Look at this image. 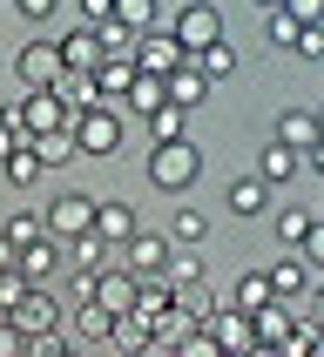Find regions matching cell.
<instances>
[{"instance_id": "obj_1", "label": "cell", "mask_w": 324, "mask_h": 357, "mask_svg": "<svg viewBox=\"0 0 324 357\" xmlns=\"http://www.w3.org/2000/svg\"><path fill=\"white\" fill-rule=\"evenodd\" d=\"M196 176H202V149L196 142H156V149H149V182H156V189L182 196Z\"/></svg>"}, {"instance_id": "obj_2", "label": "cell", "mask_w": 324, "mask_h": 357, "mask_svg": "<svg viewBox=\"0 0 324 357\" xmlns=\"http://www.w3.org/2000/svg\"><path fill=\"white\" fill-rule=\"evenodd\" d=\"M40 222H47V236H54V243L88 236V229H95V196H88V189H68V196H54L47 209H40Z\"/></svg>"}, {"instance_id": "obj_3", "label": "cell", "mask_w": 324, "mask_h": 357, "mask_svg": "<svg viewBox=\"0 0 324 357\" xmlns=\"http://www.w3.org/2000/svg\"><path fill=\"white\" fill-rule=\"evenodd\" d=\"M14 121L27 128V135H61V128H75V115H68V101L54 95V88H27L14 108Z\"/></svg>"}, {"instance_id": "obj_4", "label": "cell", "mask_w": 324, "mask_h": 357, "mask_svg": "<svg viewBox=\"0 0 324 357\" xmlns=\"http://www.w3.org/2000/svg\"><path fill=\"white\" fill-rule=\"evenodd\" d=\"M169 34H176V47H182V54L196 61L202 47H216V40H223V14H216V7H202V0H189V7L169 20Z\"/></svg>"}, {"instance_id": "obj_5", "label": "cell", "mask_w": 324, "mask_h": 357, "mask_svg": "<svg viewBox=\"0 0 324 357\" xmlns=\"http://www.w3.org/2000/svg\"><path fill=\"white\" fill-rule=\"evenodd\" d=\"M128 61H135V75L169 81V75H176V68H182L189 54L176 47V34H169V27H149V34H135V54H128Z\"/></svg>"}, {"instance_id": "obj_6", "label": "cell", "mask_w": 324, "mask_h": 357, "mask_svg": "<svg viewBox=\"0 0 324 357\" xmlns=\"http://www.w3.org/2000/svg\"><path fill=\"white\" fill-rule=\"evenodd\" d=\"M7 324H14L27 344H40V337H61V303L47 297V290H27V303H14L7 310Z\"/></svg>"}, {"instance_id": "obj_7", "label": "cell", "mask_w": 324, "mask_h": 357, "mask_svg": "<svg viewBox=\"0 0 324 357\" xmlns=\"http://www.w3.org/2000/svg\"><path fill=\"white\" fill-rule=\"evenodd\" d=\"M122 250H128V257H122V270H128L135 283H149V277H162V270H169V250H176V243L156 236V229H135Z\"/></svg>"}, {"instance_id": "obj_8", "label": "cell", "mask_w": 324, "mask_h": 357, "mask_svg": "<svg viewBox=\"0 0 324 357\" xmlns=\"http://www.w3.org/2000/svg\"><path fill=\"white\" fill-rule=\"evenodd\" d=\"M75 149H81V155H115V149H122V115H115V108H88V115H75Z\"/></svg>"}, {"instance_id": "obj_9", "label": "cell", "mask_w": 324, "mask_h": 357, "mask_svg": "<svg viewBox=\"0 0 324 357\" xmlns=\"http://www.w3.org/2000/svg\"><path fill=\"white\" fill-rule=\"evenodd\" d=\"M14 75L27 81V88H61L68 68H61V47H54V40H27V47L14 54Z\"/></svg>"}, {"instance_id": "obj_10", "label": "cell", "mask_w": 324, "mask_h": 357, "mask_svg": "<svg viewBox=\"0 0 324 357\" xmlns=\"http://www.w3.org/2000/svg\"><path fill=\"white\" fill-rule=\"evenodd\" d=\"M196 331H209L223 357H243L250 344H257V331H250V317H243V310H230V303H216V310H209V317H202Z\"/></svg>"}, {"instance_id": "obj_11", "label": "cell", "mask_w": 324, "mask_h": 357, "mask_svg": "<svg viewBox=\"0 0 324 357\" xmlns=\"http://www.w3.org/2000/svg\"><path fill=\"white\" fill-rule=\"evenodd\" d=\"M54 47H61V68H68V75H95L101 61H108L101 54V34L88 27V20H81L75 34H54Z\"/></svg>"}, {"instance_id": "obj_12", "label": "cell", "mask_w": 324, "mask_h": 357, "mask_svg": "<svg viewBox=\"0 0 324 357\" xmlns=\"http://www.w3.org/2000/svg\"><path fill=\"white\" fill-rule=\"evenodd\" d=\"M88 303H101V310H135V277H128V270H95V283H88Z\"/></svg>"}, {"instance_id": "obj_13", "label": "cell", "mask_w": 324, "mask_h": 357, "mask_svg": "<svg viewBox=\"0 0 324 357\" xmlns=\"http://www.w3.org/2000/svg\"><path fill=\"white\" fill-rule=\"evenodd\" d=\"M61 257H68V243L40 236V243H27V250H20V257H14V270H20V277H27V283H34V290H40V283H47V277H54V270H61Z\"/></svg>"}, {"instance_id": "obj_14", "label": "cell", "mask_w": 324, "mask_h": 357, "mask_svg": "<svg viewBox=\"0 0 324 357\" xmlns=\"http://www.w3.org/2000/svg\"><path fill=\"white\" fill-rule=\"evenodd\" d=\"M270 297H284V303H297V297H311V263L304 257H270Z\"/></svg>"}, {"instance_id": "obj_15", "label": "cell", "mask_w": 324, "mask_h": 357, "mask_svg": "<svg viewBox=\"0 0 324 357\" xmlns=\"http://www.w3.org/2000/svg\"><path fill=\"white\" fill-rule=\"evenodd\" d=\"M297 303H304V297H297ZM297 303L270 297L263 310H250V331H257V344H270V351H277V344L290 337V324H297Z\"/></svg>"}, {"instance_id": "obj_16", "label": "cell", "mask_w": 324, "mask_h": 357, "mask_svg": "<svg viewBox=\"0 0 324 357\" xmlns=\"http://www.w3.org/2000/svg\"><path fill=\"white\" fill-rule=\"evenodd\" d=\"M95 236L108 243V250H122V243L135 236V209H128V202H101L95 196Z\"/></svg>"}, {"instance_id": "obj_17", "label": "cell", "mask_w": 324, "mask_h": 357, "mask_svg": "<svg viewBox=\"0 0 324 357\" xmlns=\"http://www.w3.org/2000/svg\"><path fill=\"white\" fill-rule=\"evenodd\" d=\"M270 142H284V149H297V155H304L311 142H324L318 135V115H311V108H284L277 128H270Z\"/></svg>"}, {"instance_id": "obj_18", "label": "cell", "mask_w": 324, "mask_h": 357, "mask_svg": "<svg viewBox=\"0 0 324 357\" xmlns=\"http://www.w3.org/2000/svg\"><path fill=\"white\" fill-rule=\"evenodd\" d=\"M128 88H135V61H128V54H108V61L95 68V95H101V108H108V101H122Z\"/></svg>"}, {"instance_id": "obj_19", "label": "cell", "mask_w": 324, "mask_h": 357, "mask_svg": "<svg viewBox=\"0 0 324 357\" xmlns=\"http://www.w3.org/2000/svg\"><path fill=\"white\" fill-rule=\"evenodd\" d=\"M223 202H230L237 216H263V209H270V182L263 176H237L230 189H223Z\"/></svg>"}, {"instance_id": "obj_20", "label": "cell", "mask_w": 324, "mask_h": 357, "mask_svg": "<svg viewBox=\"0 0 324 357\" xmlns=\"http://www.w3.org/2000/svg\"><path fill=\"white\" fill-rule=\"evenodd\" d=\"M162 88H169V108H182V115H189V108H196V101L209 95V81L196 75V61H182V68H176L169 81H162Z\"/></svg>"}, {"instance_id": "obj_21", "label": "cell", "mask_w": 324, "mask_h": 357, "mask_svg": "<svg viewBox=\"0 0 324 357\" xmlns=\"http://www.w3.org/2000/svg\"><path fill=\"white\" fill-rule=\"evenodd\" d=\"M297 169H304V155H297V149H284V142H263V155H257V176L270 182V189H277V182H290Z\"/></svg>"}, {"instance_id": "obj_22", "label": "cell", "mask_w": 324, "mask_h": 357, "mask_svg": "<svg viewBox=\"0 0 324 357\" xmlns=\"http://www.w3.org/2000/svg\"><path fill=\"white\" fill-rule=\"evenodd\" d=\"M68 331H75L81 344H108V331H115V310H101V303H75Z\"/></svg>"}, {"instance_id": "obj_23", "label": "cell", "mask_w": 324, "mask_h": 357, "mask_svg": "<svg viewBox=\"0 0 324 357\" xmlns=\"http://www.w3.org/2000/svg\"><path fill=\"white\" fill-rule=\"evenodd\" d=\"M189 331H196V317H189L182 303H169L162 317H149V344H156V351H169V344H182Z\"/></svg>"}, {"instance_id": "obj_24", "label": "cell", "mask_w": 324, "mask_h": 357, "mask_svg": "<svg viewBox=\"0 0 324 357\" xmlns=\"http://www.w3.org/2000/svg\"><path fill=\"white\" fill-rule=\"evenodd\" d=\"M108 344H115V357H135V351H156V344H149V324H142L135 310H122V317H115V331H108Z\"/></svg>"}, {"instance_id": "obj_25", "label": "cell", "mask_w": 324, "mask_h": 357, "mask_svg": "<svg viewBox=\"0 0 324 357\" xmlns=\"http://www.w3.org/2000/svg\"><path fill=\"white\" fill-rule=\"evenodd\" d=\"M68 263H75V277H95V270H108V243L88 229V236H75V243H68Z\"/></svg>"}, {"instance_id": "obj_26", "label": "cell", "mask_w": 324, "mask_h": 357, "mask_svg": "<svg viewBox=\"0 0 324 357\" xmlns=\"http://www.w3.org/2000/svg\"><path fill=\"white\" fill-rule=\"evenodd\" d=\"M27 149L40 155V169H61V162H75V128H61V135H27Z\"/></svg>"}, {"instance_id": "obj_27", "label": "cell", "mask_w": 324, "mask_h": 357, "mask_svg": "<svg viewBox=\"0 0 324 357\" xmlns=\"http://www.w3.org/2000/svg\"><path fill=\"white\" fill-rule=\"evenodd\" d=\"M263 303H270V277H263V270H243L237 290H230V310H243V317H250V310H263Z\"/></svg>"}, {"instance_id": "obj_28", "label": "cell", "mask_w": 324, "mask_h": 357, "mask_svg": "<svg viewBox=\"0 0 324 357\" xmlns=\"http://www.w3.org/2000/svg\"><path fill=\"white\" fill-rule=\"evenodd\" d=\"M196 75L209 81V88H216V81H230V75H237V47H230V40L202 47V54H196Z\"/></svg>"}, {"instance_id": "obj_29", "label": "cell", "mask_w": 324, "mask_h": 357, "mask_svg": "<svg viewBox=\"0 0 324 357\" xmlns=\"http://www.w3.org/2000/svg\"><path fill=\"white\" fill-rule=\"evenodd\" d=\"M61 101H68V115H88V108H101V95H95V75H61V88H54Z\"/></svg>"}, {"instance_id": "obj_30", "label": "cell", "mask_w": 324, "mask_h": 357, "mask_svg": "<svg viewBox=\"0 0 324 357\" xmlns=\"http://www.w3.org/2000/svg\"><path fill=\"white\" fill-rule=\"evenodd\" d=\"M0 236L14 243V250H27V243H40V236H47V222H40V209H14V216L0 222Z\"/></svg>"}, {"instance_id": "obj_31", "label": "cell", "mask_w": 324, "mask_h": 357, "mask_svg": "<svg viewBox=\"0 0 324 357\" xmlns=\"http://www.w3.org/2000/svg\"><path fill=\"white\" fill-rule=\"evenodd\" d=\"M122 101H128V115H142V121H149V115L162 108V101H169V88H162L156 75H135V88H128Z\"/></svg>"}, {"instance_id": "obj_32", "label": "cell", "mask_w": 324, "mask_h": 357, "mask_svg": "<svg viewBox=\"0 0 324 357\" xmlns=\"http://www.w3.org/2000/svg\"><path fill=\"white\" fill-rule=\"evenodd\" d=\"M0 169H7V182H14V189H34V182L47 176V169H40V155H34V149H14V155L0 162Z\"/></svg>"}, {"instance_id": "obj_33", "label": "cell", "mask_w": 324, "mask_h": 357, "mask_svg": "<svg viewBox=\"0 0 324 357\" xmlns=\"http://www.w3.org/2000/svg\"><path fill=\"white\" fill-rule=\"evenodd\" d=\"M149 135H156V142H189V115H182V108H169V101H162L156 115H149Z\"/></svg>"}, {"instance_id": "obj_34", "label": "cell", "mask_w": 324, "mask_h": 357, "mask_svg": "<svg viewBox=\"0 0 324 357\" xmlns=\"http://www.w3.org/2000/svg\"><path fill=\"white\" fill-rule=\"evenodd\" d=\"M202 236H209V216H202V209H176L169 243H176V250H189V243H202Z\"/></svg>"}, {"instance_id": "obj_35", "label": "cell", "mask_w": 324, "mask_h": 357, "mask_svg": "<svg viewBox=\"0 0 324 357\" xmlns=\"http://www.w3.org/2000/svg\"><path fill=\"white\" fill-rule=\"evenodd\" d=\"M311 222H318L311 209H277V243H284V250H297V243L311 236Z\"/></svg>"}, {"instance_id": "obj_36", "label": "cell", "mask_w": 324, "mask_h": 357, "mask_svg": "<svg viewBox=\"0 0 324 357\" xmlns=\"http://www.w3.org/2000/svg\"><path fill=\"white\" fill-rule=\"evenodd\" d=\"M115 20L128 34H149V27H156V0H115Z\"/></svg>"}, {"instance_id": "obj_37", "label": "cell", "mask_w": 324, "mask_h": 357, "mask_svg": "<svg viewBox=\"0 0 324 357\" xmlns=\"http://www.w3.org/2000/svg\"><path fill=\"white\" fill-rule=\"evenodd\" d=\"M162 277L176 283V290H182V283H202V257H196V250H169V270H162Z\"/></svg>"}, {"instance_id": "obj_38", "label": "cell", "mask_w": 324, "mask_h": 357, "mask_svg": "<svg viewBox=\"0 0 324 357\" xmlns=\"http://www.w3.org/2000/svg\"><path fill=\"white\" fill-rule=\"evenodd\" d=\"M263 40H270V47H297V20L284 14V7H270V14H263Z\"/></svg>"}, {"instance_id": "obj_39", "label": "cell", "mask_w": 324, "mask_h": 357, "mask_svg": "<svg viewBox=\"0 0 324 357\" xmlns=\"http://www.w3.org/2000/svg\"><path fill=\"white\" fill-rule=\"evenodd\" d=\"M95 34H101V54H135V34H128L122 20H101Z\"/></svg>"}, {"instance_id": "obj_40", "label": "cell", "mask_w": 324, "mask_h": 357, "mask_svg": "<svg viewBox=\"0 0 324 357\" xmlns=\"http://www.w3.org/2000/svg\"><path fill=\"white\" fill-rule=\"evenodd\" d=\"M27 290H34V283L20 277V270H0V317H7L14 303H27Z\"/></svg>"}, {"instance_id": "obj_41", "label": "cell", "mask_w": 324, "mask_h": 357, "mask_svg": "<svg viewBox=\"0 0 324 357\" xmlns=\"http://www.w3.org/2000/svg\"><path fill=\"white\" fill-rule=\"evenodd\" d=\"M169 357H223V351H216V337H209V331H189L182 344H169Z\"/></svg>"}, {"instance_id": "obj_42", "label": "cell", "mask_w": 324, "mask_h": 357, "mask_svg": "<svg viewBox=\"0 0 324 357\" xmlns=\"http://www.w3.org/2000/svg\"><path fill=\"white\" fill-rule=\"evenodd\" d=\"M284 14L297 27H324V0H284Z\"/></svg>"}, {"instance_id": "obj_43", "label": "cell", "mask_w": 324, "mask_h": 357, "mask_svg": "<svg viewBox=\"0 0 324 357\" xmlns=\"http://www.w3.org/2000/svg\"><path fill=\"white\" fill-rule=\"evenodd\" d=\"M297 257H304V263H311V270H324V216H318V222H311V236H304V243H297Z\"/></svg>"}, {"instance_id": "obj_44", "label": "cell", "mask_w": 324, "mask_h": 357, "mask_svg": "<svg viewBox=\"0 0 324 357\" xmlns=\"http://www.w3.org/2000/svg\"><path fill=\"white\" fill-rule=\"evenodd\" d=\"M290 54H304V61H324V27H297V47Z\"/></svg>"}, {"instance_id": "obj_45", "label": "cell", "mask_w": 324, "mask_h": 357, "mask_svg": "<svg viewBox=\"0 0 324 357\" xmlns=\"http://www.w3.org/2000/svg\"><path fill=\"white\" fill-rule=\"evenodd\" d=\"M0 357H27V337H20L7 317H0Z\"/></svg>"}, {"instance_id": "obj_46", "label": "cell", "mask_w": 324, "mask_h": 357, "mask_svg": "<svg viewBox=\"0 0 324 357\" xmlns=\"http://www.w3.org/2000/svg\"><path fill=\"white\" fill-rule=\"evenodd\" d=\"M27 351H34V357H81L68 337H40V344H27Z\"/></svg>"}, {"instance_id": "obj_47", "label": "cell", "mask_w": 324, "mask_h": 357, "mask_svg": "<svg viewBox=\"0 0 324 357\" xmlns=\"http://www.w3.org/2000/svg\"><path fill=\"white\" fill-rule=\"evenodd\" d=\"M81 20L101 27V20H115V0H81Z\"/></svg>"}, {"instance_id": "obj_48", "label": "cell", "mask_w": 324, "mask_h": 357, "mask_svg": "<svg viewBox=\"0 0 324 357\" xmlns=\"http://www.w3.org/2000/svg\"><path fill=\"white\" fill-rule=\"evenodd\" d=\"M14 7H20V20H54L61 0H14Z\"/></svg>"}, {"instance_id": "obj_49", "label": "cell", "mask_w": 324, "mask_h": 357, "mask_svg": "<svg viewBox=\"0 0 324 357\" xmlns=\"http://www.w3.org/2000/svg\"><path fill=\"white\" fill-rule=\"evenodd\" d=\"M304 169H318V176H324V142H311V149H304Z\"/></svg>"}, {"instance_id": "obj_50", "label": "cell", "mask_w": 324, "mask_h": 357, "mask_svg": "<svg viewBox=\"0 0 324 357\" xmlns=\"http://www.w3.org/2000/svg\"><path fill=\"white\" fill-rule=\"evenodd\" d=\"M14 257H20V250H14L7 236H0V270H14Z\"/></svg>"}, {"instance_id": "obj_51", "label": "cell", "mask_w": 324, "mask_h": 357, "mask_svg": "<svg viewBox=\"0 0 324 357\" xmlns=\"http://www.w3.org/2000/svg\"><path fill=\"white\" fill-rule=\"evenodd\" d=\"M243 357H277V351H270V344H250V351H243Z\"/></svg>"}, {"instance_id": "obj_52", "label": "cell", "mask_w": 324, "mask_h": 357, "mask_svg": "<svg viewBox=\"0 0 324 357\" xmlns=\"http://www.w3.org/2000/svg\"><path fill=\"white\" fill-rule=\"evenodd\" d=\"M7 121H14V108H0V128H7Z\"/></svg>"}, {"instance_id": "obj_53", "label": "cell", "mask_w": 324, "mask_h": 357, "mask_svg": "<svg viewBox=\"0 0 324 357\" xmlns=\"http://www.w3.org/2000/svg\"><path fill=\"white\" fill-rule=\"evenodd\" d=\"M257 7H263V14H270V7H284V0H257Z\"/></svg>"}, {"instance_id": "obj_54", "label": "cell", "mask_w": 324, "mask_h": 357, "mask_svg": "<svg viewBox=\"0 0 324 357\" xmlns=\"http://www.w3.org/2000/svg\"><path fill=\"white\" fill-rule=\"evenodd\" d=\"M311 115H318V135H324V108H311Z\"/></svg>"}, {"instance_id": "obj_55", "label": "cell", "mask_w": 324, "mask_h": 357, "mask_svg": "<svg viewBox=\"0 0 324 357\" xmlns=\"http://www.w3.org/2000/svg\"><path fill=\"white\" fill-rule=\"evenodd\" d=\"M318 357H324V351H318Z\"/></svg>"}]
</instances>
